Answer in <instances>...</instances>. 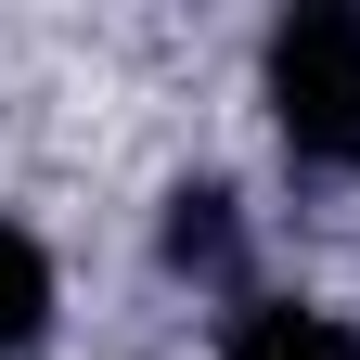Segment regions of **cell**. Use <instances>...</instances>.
<instances>
[{
  "mask_svg": "<svg viewBox=\"0 0 360 360\" xmlns=\"http://www.w3.org/2000/svg\"><path fill=\"white\" fill-rule=\"evenodd\" d=\"M52 309H65L52 245H39L26 219H0V360H39V347H52Z\"/></svg>",
  "mask_w": 360,
  "mask_h": 360,
  "instance_id": "obj_4",
  "label": "cell"
},
{
  "mask_svg": "<svg viewBox=\"0 0 360 360\" xmlns=\"http://www.w3.org/2000/svg\"><path fill=\"white\" fill-rule=\"evenodd\" d=\"M155 270L193 283V296H245V206H232V180H180V193H167Z\"/></svg>",
  "mask_w": 360,
  "mask_h": 360,
  "instance_id": "obj_2",
  "label": "cell"
},
{
  "mask_svg": "<svg viewBox=\"0 0 360 360\" xmlns=\"http://www.w3.org/2000/svg\"><path fill=\"white\" fill-rule=\"evenodd\" d=\"M219 360H360V322L322 309V296H245Z\"/></svg>",
  "mask_w": 360,
  "mask_h": 360,
  "instance_id": "obj_3",
  "label": "cell"
},
{
  "mask_svg": "<svg viewBox=\"0 0 360 360\" xmlns=\"http://www.w3.org/2000/svg\"><path fill=\"white\" fill-rule=\"evenodd\" d=\"M257 90H270V142L296 180H360V0L283 13L257 52Z\"/></svg>",
  "mask_w": 360,
  "mask_h": 360,
  "instance_id": "obj_1",
  "label": "cell"
}]
</instances>
